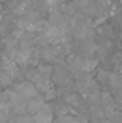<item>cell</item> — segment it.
<instances>
[{
	"label": "cell",
	"instance_id": "6da1fadb",
	"mask_svg": "<svg viewBox=\"0 0 122 123\" xmlns=\"http://www.w3.org/2000/svg\"><path fill=\"white\" fill-rule=\"evenodd\" d=\"M14 92L19 93L20 97H24L25 100H30V98H33V97L38 95L36 86H34V84H31V83H22V84H17V86H16V89H14Z\"/></svg>",
	"mask_w": 122,
	"mask_h": 123
},
{
	"label": "cell",
	"instance_id": "7a4b0ae2",
	"mask_svg": "<svg viewBox=\"0 0 122 123\" xmlns=\"http://www.w3.org/2000/svg\"><path fill=\"white\" fill-rule=\"evenodd\" d=\"M33 84L36 86V89L39 90L41 93H49L50 90H52V83H50L49 76L41 75L39 72L33 76Z\"/></svg>",
	"mask_w": 122,
	"mask_h": 123
},
{
	"label": "cell",
	"instance_id": "3957f363",
	"mask_svg": "<svg viewBox=\"0 0 122 123\" xmlns=\"http://www.w3.org/2000/svg\"><path fill=\"white\" fill-rule=\"evenodd\" d=\"M52 118H53V111L49 105L44 103L42 106L39 108V111L34 114V120L36 123H52Z\"/></svg>",
	"mask_w": 122,
	"mask_h": 123
},
{
	"label": "cell",
	"instance_id": "277c9868",
	"mask_svg": "<svg viewBox=\"0 0 122 123\" xmlns=\"http://www.w3.org/2000/svg\"><path fill=\"white\" fill-rule=\"evenodd\" d=\"M9 117V103L0 101V123H5Z\"/></svg>",
	"mask_w": 122,
	"mask_h": 123
},
{
	"label": "cell",
	"instance_id": "5b68a950",
	"mask_svg": "<svg viewBox=\"0 0 122 123\" xmlns=\"http://www.w3.org/2000/svg\"><path fill=\"white\" fill-rule=\"evenodd\" d=\"M13 83V76L9 75V73H6V72H0V84H2V86H9V84Z\"/></svg>",
	"mask_w": 122,
	"mask_h": 123
},
{
	"label": "cell",
	"instance_id": "8992f818",
	"mask_svg": "<svg viewBox=\"0 0 122 123\" xmlns=\"http://www.w3.org/2000/svg\"><path fill=\"white\" fill-rule=\"evenodd\" d=\"M38 70H39V73H41V75L49 76L50 73L53 72V67L50 66V64H39V66H38Z\"/></svg>",
	"mask_w": 122,
	"mask_h": 123
},
{
	"label": "cell",
	"instance_id": "52a82bcc",
	"mask_svg": "<svg viewBox=\"0 0 122 123\" xmlns=\"http://www.w3.org/2000/svg\"><path fill=\"white\" fill-rule=\"evenodd\" d=\"M61 2H63V0H46V5L49 6L50 9H56Z\"/></svg>",
	"mask_w": 122,
	"mask_h": 123
},
{
	"label": "cell",
	"instance_id": "ba28073f",
	"mask_svg": "<svg viewBox=\"0 0 122 123\" xmlns=\"http://www.w3.org/2000/svg\"><path fill=\"white\" fill-rule=\"evenodd\" d=\"M105 123H110V122H105Z\"/></svg>",
	"mask_w": 122,
	"mask_h": 123
}]
</instances>
